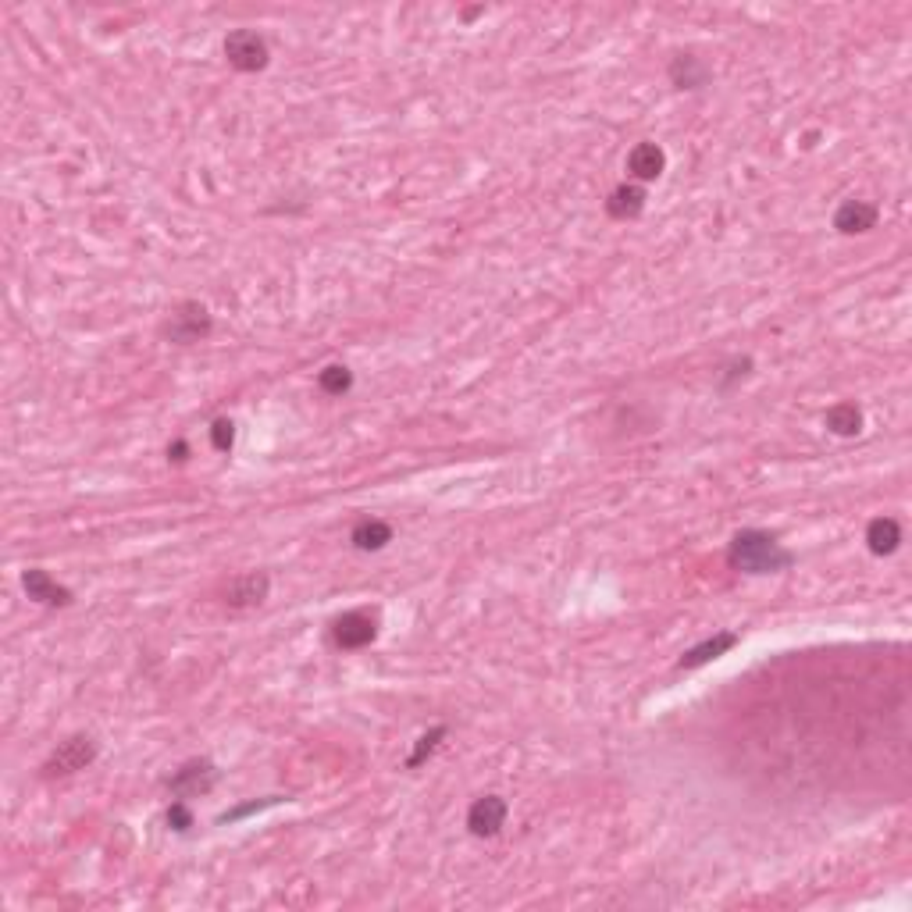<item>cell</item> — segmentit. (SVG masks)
<instances>
[{"instance_id": "obj_1", "label": "cell", "mask_w": 912, "mask_h": 912, "mask_svg": "<svg viewBox=\"0 0 912 912\" xmlns=\"http://www.w3.org/2000/svg\"><path fill=\"white\" fill-rule=\"evenodd\" d=\"M727 563L741 574H781L795 563V556L777 542L770 531L745 528L731 538L727 546Z\"/></svg>"}, {"instance_id": "obj_2", "label": "cell", "mask_w": 912, "mask_h": 912, "mask_svg": "<svg viewBox=\"0 0 912 912\" xmlns=\"http://www.w3.org/2000/svg\"><path fill=\"white\" fill-rule=\"evenodd\" d=\"M214 332V318L211 310L200 300H182L179 307L171 310L168 321H164L161 335L175 346H193V342H204Z\"/></svg>"}, {"instance_id": "obj_3", "label": "cell", "mask_w": 912, "mask_h": 912, "mask_svg": "<svg viewBox=\"0 0 912 912\" xmlns=\"http://www.w3.org/2000/svg\"><path fill=\"white\" fill-rule=\"evenodd\" d=\"M93 759H97V741H93L90 734H72V738H65L54 752H50V759L43 763V777H47V781H54V777H72V774H79V770H86Z\"/></svg>"}, {"instance_id": "obj_4", "label": "cell", "mask_w": 912, "mask_h": 912, "mask_svg": "<svg viewBox=\"0 0 912 912\" xmlns=\"http://www.w3.org/2000/svg\"><path fill=\"white\" fill-rule=\"evenodd\" d=\"M225 57L236 72H264L271 61V47L261 33L253 29H236L225 36Z\"/></svg>"}, {"instance_id": "obj_5", "label": "cell", "mask_w": 912, "mask_h": 912, "mask_svg": "<svg viewBox=\"0 0 912 912\" xmlns=\"http://www.w3.org/2000/svg\"><path fill=\"white\" fill-rule=\"evenodd\" d=\"M378 638V617L371 610H350L332 624V642L339 649H364Z\"/></svg>"}, {"instance_id": "obj_6", "label": "cell", "mask_w": 912, "mask_h": 912, "mask_svg": "<svg viewBox=\"0 0 912 912\" xmlns=\"http://www.w3.org/2000/svg\"><path fill=\"white\" fill-rule=\"evenodd\" d=\"M214 781H218V770H214L211 759H189V763H182L175 774H171L168 788L175 798H200L207 795V791L214 788Z\"/></svg>"}, {"instance_id": "obj_7", "label": "cell", "mask_w": 912, "mask_h": 912, "mask_svg": "<svg viewBox=\"0 0 912 912\" xmlns=\"http://www.w3.org/2000/svg\"><path fill=\"white\" fill-rule=\"evenodd\" d=\"M506 798L503 795H481L471 802V809H467V831L474 834V838H496L499 831H503L506 823Z\"/></svg>"}, {"instance_id": "obj_8", "label": "cell", "mask_w": 912, "mask_h": 912, "mask_svg": "<svg viewBox=\"0 0 912 912\" xmlns=\"http://www.w3.org/2000/svg\"><path fill=\"white\" fill-rule=\"evenodd\" d=\"M268 592L271 578L264 570H253V574H243V578H236L225 588V603L228 610H253V606H261L268 599Z\"/></svg>"}, {"instance_id": "obj_9", "label": "cell", "mask_w": 912, "mask_h": 912, "mask_svg": "<svg viewBox=\"0 0 912 912\" xmlns=\"http://www.w3.org/2000/svg\"><path fill=\"white\" fill-rule=\"evenodd\" d=\"M22 588H25V595L29 599H36V603H43V606H72V588H65V585H57L54 578H50L47 570L43 567H29L22 574Z\"/></svg>"}, {"instance_id": "obj_10", "label": "cell", "mask_w": 912, "mask_h": 912, "mask_svg": "<svg viewBox=\"0 0 912 912\" xmlns=\"http://www.w3.org/2000/svg\"><path fill=\"white\" fill-rule=\"evenodd\" d=\"M877 204H870V200H845V204L834 211V228H838L841 236H866L870 228H877Z\"/></svg>"}, {"instance_id": "obj_11", "label": "cell", "mask_w": 912, "mask_h": 912, "mask_svg": "<svg viewBox=\"0 0 912 912\" xmlns=\"http://www.w3.org/2000/svg\"><path fill=\"white\" fill-rule=\"evenodd\" d=\"M627 171H631V179H638V182L660 179L663 171H667V154H663L660 143H638V147L627 154Z\"/></svg>"}, {"instance_id": "obj_12", "label": "cell", "mask_w": 912, "mask_h": 912, "mask_svg": "<svg viewBox=\"0 0 912 912\" xmlns=\"http://www.w3.org/2000/svg\"><path fill=\"white\" fill-rule=\"evenodd\" d=\"M645 189L638 186V182H620L617 189H613L610 196H606V214L617 221H635L638 214L645 211Z\"/></svg>"}, {"instance_id": "obj_13", "label": "cell", "mask_w": 912, "mask_h": 912, "mask_svg": "<svg viewBox=\"0 0 912 912\" xmlns=\"http://www.w3.org/2000/svg\"><path fill=\"white\" fill-rule=\"evenodd\" d=\"M709 79H713V72H709V65L702 57L677 54L674 61H670V82H674L677 90H702Z\"/></svg>"}, {"instance_id": "obj_14", "label": "cell", "mask_w": 912, "mask_h": 912, "mask_svg": "<svg viewBox=\"0 0 912 912\" xmlns=\"http://www.w3.org/2000/svg\"><path fill=\"white\" fill-rule=\"evenodd\" d=\"M866 546H870L873 556H891L902 546V524L895 517H873L866 524Z\"/></svg>"}, {"instance_id": "obj_15", "label": "cell", "mask_w": 912, "mask_h": 912, "mask_svg": "<svg viewBox=\"0 0 912 912\" xmlns=\"http://www.w3.org/2000/svg\"><path fill=\"white\" fill-rule=\"evenodd\" d=\"M350 542L360 553H378L392 542V524H385L382 517H364V521L353 524Z\"/></svg>"}, {"instance_id": "obj_16", "label": "cell", "mask_w": 912, "mask_h": 912, "mask_svg": "<svg viewBox=\"0 0 912 912\" xmlns=\"http://www.w3.org/2000/svg\"><path fill=\"white\" fill-rule=\"evenodd\" d=\"M738 645V635L734 631H720V635L706 638V642H699L695 649H688L681 656V670H695V667H706L709 660H717V656H724L727 649H734Z\"/></svg>"}, {"instance_id": "obj_17", "label": "cell", "mask_w": 912, "mask_h": 912, "mask_svg": "<svg viewBox=\"0 0 912 912\" xmlns=\"http://www.w3.org/2000/svg\"><path fill=\"white\" fill-rule=\"evenodd\" d=\"M823 424H827V432L841 435V439H852V435L863 432V410L855 407V403H834L827 410V417H823Z\"/></svg>"}, {"instance_id": "obj_18", "label": "cell", "mask_w": 912, "mask_h": 912, "mask_svg": "<svg viewBox=\"0 0 912 912\" xmlns=\"http://www.w3.org/2000/svg\"><path fill=\"white\" fill-rule=\"evenodd\" d=\"M318 389L328 392V396H342V392L353 389V371L342 364H328L325 371L318 375Z\"/></svg>"}, {"instance_id": "obj_19", "label": "cell", "mask_w": 912, "mask_h": 912, "mask_svg": "<svg viewBox=\"0 0 912 912\" xmlns=\"http://www.w3.org/2000/svg\"><path fill=\"white\" fill-rule=\"evenodd\" d=\"M446 734H449L446 727H435V731H428V734H424V738L417 741V749L410 752V759H407V766H410V770H417V766H421L424 759H432V756H435V749H439V745H442V738H446Z\"/></svg>"}, {"instance_id": "obj_20", "label": "cell", "mask_w": 912, "mask_h": 912, "mask_svg": "<svg viewBox=\"0 0 912 912\" xmlns=\"http://www.w3.org/2000/svg\"><path fill=\"white\" fill-rule=\"evenodd\" d=\"M211 446L218 453H232V446H236V421L232 417H218L211 424Z\"/></svg>"}, {"instance_id": "obj_21", "label": "cell", "mask_w": 912, "mask_h": 912, "mask_svg": "<svg viewBox=\"0 0 912 912\" xmlns=\"http://www.w3.org/2000/svg\"><path fill=\"white\" fill-rule=\"evenodd\" d=\"M168 827L171 831H179V834H186L189 827H193V813H189L186 798H175V802L168 806Z\"/></svg>"}, {"instance_id": "obj_22", "label": "cell", "mask_w": 912, "mask_h": 912, "mask_svg": "<svg viewBox=\"0 0 912 912\" xmlns=\"http://www.w3.org/2000/svg\"><path fill=\"white\" fill-rule=\"evenodd\" d=\"M168 460H171V464H186V460H189V442L186 439L171 442V446H168Z\"/></svg>"}, {"instance_id": "obj_23", "label": "cell", "mask_w": 912, "mask_h": 912, "mask_svg": "<svg viewBox=\"0 0 912 912\" xmlns=\"http://www.w3.org/2000/svg\"><path fill=\"white\" fill-rule=\"evenodd\" d=\"M264 806H275V798H268V802H250V806H243V809H232V813L221 816V823L239 820V816H246V813H257V809H264Z\"/></svg>"}]
</instances>
